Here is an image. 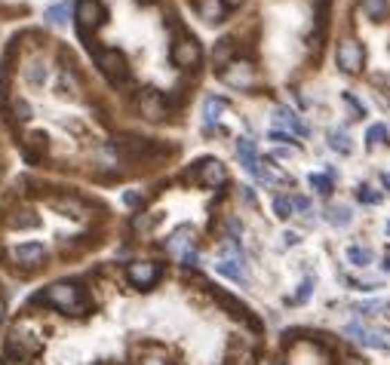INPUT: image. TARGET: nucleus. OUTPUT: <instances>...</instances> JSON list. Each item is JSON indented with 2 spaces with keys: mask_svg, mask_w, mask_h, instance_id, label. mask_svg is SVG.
I'll use <instances>...</instances> for the list:
<instances>
[{
  "mask_svg": "<svg viewBox=\"0 0 390 365\" xmlns=\"http://www.w3.org/2000/svg\"><path fill=\"white\" fill-rule=\"evenodd\" d=\"M197 10H200V16L206 21H212V25L228 16V3H224V0H200V3H197Z\"/></svg>",
  "mask_w": 390,
  "mask_h": 365,
  "instance_id": "nucleus-14",
  "label": "nucleus"
},
{
  "mask_svg": "<svg viewBox=\"0 0 390 365\" xmlns=\"http://www.w3.org/2000/svg\"><path fill=\"white\" fill-rule=\"evenodd\" d=\"M274 126H276V129H286L289 135H301V139H308V135H310V129L304 126L286 105H280V107L274 111Z\"/></svg>",
  "mask_w": 390,
  "mask_h": 365,
  "instance_id": "nucleus-10",
  "label": "nucleus"
},
{
  "mask_svg": "<svg viewBox=\"0 0 390 365\" xmlns=\"http://www.w3.org/2000/svg\"><path fill=\"white\" fill-rule=\"evenodd\" d=\"M335 59H338V68L344 74H360L366 64V49L357 37H342L338 40V49H335Z\"/></svg>",
  "mask_w": 390,
  "mask_h": 365,
  "instance_id": "nucleus-1",
  "label": "nucleus"
},
{
  "mask_svg": "<svg viewBox=\"0 0 390 365\" xmlns=\"http://www.w3.org/2000/svg\"><path fill=\"white\" fill-rule=\"evenodd\" d=\"M98 68H102V74L108 77L111 83H120L126 80V74H130V64H126V55L117 53V49H102V53L96 55Z\"/></svg>",
  "mask_w": 390,
  "mask_h": 365,
  "instance_id": "nucleus-4",
  "label": "nucleus"
},
{
  "mask_svg": "<svg viewBox=\"0 0 390 365\" xmlns=\"http://www.w3.org/2000/svg\"><path fill=\"white\" fill-rule=\"evenodd\" d=\"M310 184H314L317 193H323V197H329L332 193V181L329 178H323V175H310Z\"/></svg>",
  "mask_w": 390,
  "mask_h": 365,
  "instance_id": "nucleus-28",
  "label": "nucleus"
},
{
  "mask_svg": "<svg viewBox=\"0 0 390 365\" xmlns=\"http://www.w3.org/2000/svg\"><path fill=\"white\" fill-rule=\"evenodd\" d=\"M243 199H246V203H252V206H255V203H258V199H255V193H252L249 188H243Z\"/></svg>",
  "mask_w": 390,
  "mask_h": 365,
  "instance_id": "nucleus-39",
  "label": "nucleus"
},
{
  "mask_svg": "<svg viewBox=\"0 0 390 365\" xmlns=\"http://www.w3.org/2000/svg\"><path fill=\"white\" fill-rule=\"evenodd\" d=\"M344 335L347 338H353L357 344H363V347H372V350H390V335L384 328H372L366 326V322L353 319L344 326Z\"/></svg>",
  "mask_w": 390,
  "mask_h": 365,
  "instance_id": "nucleus-2",
  "label": "nucleus"
},
{
  "mask_svg": "<svg viewBox=\"0 0 390 365\" xmlns=\"http://www.w3.org/2000/svg\"><path fill=\"white\" fill-rule=\"evenodd\" d=\"M12 258H16V264H22V267H40L46 258V249L40 246V242H22V246H16V252H12Z\"/></svg>",
  "mask_w": 390,
  "mask_h": 365,
  "instance_id": "nucleus-12",
  "label": "nucleus"
},
{
  "mask_svg": "<svg viewBox=\"0 0 390 365\" xmlns=\"http://www.w3.org/2000/svg\"><path fill=\"white\" fill-rule=\"evenodd\" d=\"M166 249L172 252L175 258H181L184 252H190L194 249V236H190V227H181V231L172 233V240L166 242Z\"/></svg>",
  "mask_w": 390,
  "mask_h": 365,
  "instance_id": "nucleus-15",
  "label": "nucleus"
},
{
  "mask_svg": "<svg viewBox=\"0 0 390 365\" xmlns=\"http://www.w3.org/2000/svg\"><path fill=\"white\" fill-rule=\"evenodd\" d=\"M12 114H16L19 120H31V105H28V102H16V105H12Z\"/></svg>",
  "mask_w": 390,
  "mask_h": 365,
  "instance_id": "nucleus-30",
  "label": "nucleus"
},
{
  "mask_svg": "<svg viewBox=\"0 0 390 365\" xmlns=\"http://www.w3.org/2000/svg\"><path fill=\"white\" fill-rule=\"evenodd\" d=\"M233 62V40H218V46H215V64H228Z\"/></svg>",
  "mask_w": 390,
  "mask_h": 365,
  "instance_id": "nucleus-24",
  "label": "nucleus"
},
{
  "mask_svg": "<svg viewBox=\"0 0 390 365\" xmlns=\"http://www.w3.org/2000/svg\"><path fill=\"white\" fill-rule=\"evenodd\" d=\"M44 301H49L53 307H59V310L65 313H80L83 304H80V289H77L74 283H53L46 289Z\"/></svg>",
  "mask_w": 390,
  "mask_h": 365,
  "instance_id": "nucleus-3",
  "label": "nucleus"
},
{
  "mask_svg": "<svg viewBox=\"0 0 390 365\" xmlns=\"http://www.w3.org/2000/svg\"><path fill=\"white\" fill-rule=\"evenodd\" d=\"M329 145L338 150V154H353V141L351 135L344 132V129H335V132H329Z\"/></svg>",
  "mask_w": 390,
  "mask_h": 365,
  "instance_id": "nucleus-22",
  "label": "nucleus"
},
{
  "mask_svg": "<svg viewBox=\"0 0 390 365\" xmlns=\"http://www.w3.org/2000/svg\"><path fill=\"white\" fill-rule=\"evenodd\" d=\"M102 19H105V10L98 0H80V3H77V25H80V31L98 28Z\"/></svg>",
  "mask_w": 390,
  "mask_h": 365,
  "instance_id": "nucleus-8",
  "label": "nucleus"
},
{
  "mask_svg": "<svg viewBox=\"0 0 390 365\" xmlns=\"http://www.w3.org/2000/svg\"><path fill=\"white\" fill-rule=\"evenodd\" d=\"M360 199H363V203H381V193L372 190V188H363L360 190Z\"/></svg>",
  "mask_w": 390,
  "mask_h": 365,
  "instance_id": "nucleus-31",
  "label": "nucleus"
},
{
  "mask_svg": "<svg viewBox=\"0 0 390 365\" xmlns=\"http://www.w3.org/2000/svg\"><path fill=\"white\" fill-rule=\"evenodd\" d=\"M274 212H276V218H292V199L274 197Z\"/></svg>",
  "mask_w": 390,
  "mask_h": 365,
  "instance_id": "nucleus-27",
  "label": "nucleus"
},
{
  "mask_svg": "<svg viewBox=\"0 0 390 365\" xmlns=\"http://www.w3.org/2000/svg\"><path fill=\"white\" fill-rule=\"evenodd\" d=\"M351 218H353V212L347 209V206H329V209H326V221H329V224H335V227H344V224H351Z\"/></svg>",
  "mask_w": 390,
  "mask_h": 365,
  "instance_id": "nucleus-18",
  "label": "nucleus"
},
{
  "mask_svg": "<svg viewBox=\"0 0 390 365\" xmlns=\"http://www.w3.org/2000/svg\"><path fill=\"white\" fill-rule=\"evenodd\" d=\"M347 261H351L353 267H369L375 258H372V252H369L366 246H347Z\"/></svg>",
  "mask_w": 390,
  "mask_h": 365,
  "instance_id": "nucleus-19",
  "label": "nucleus"
},
{
  "mask_svg": "<svg viewBox=\"0 0 390 365\" xmlns=\"http://www.w3.org/2000/svg\"><path fill=\"white\" fill-rule=\"evenodd\" d=\"M3 365H25V362H3Z\"/></svg>",
  "mask_w": 390,
  "mask_h": 365,
  "instance_id": "nucleus-45",
  "label": "nucleus"
},
{
  "mask_svg": "<svg viewBox=\"0 0 390 365\" xmlns=\"http://www.w3.org/2000/svg\"><path fill=\"white\" fill-rule=\"evenodd\" d=\"M46 21L49 25H65L68 21V3H59L53 10H46Z\"/></svg>",
  "mask_w": 390,
  "mask_h": 365,
  "instance_id": "nucleus-26",
  "label": "nucleus"
},
{
  "mask_svg": "<svg viewBox=\"0 0 390 365\" xmlns=\"http://www.w3.org/2000/svg\"><path fill=\"white\" fill-rule=\"evenodd\" d=\"M387 233H390V221H387Z\"/></svg>",
  "mask_w": 390,
  "mask_h": 365,
  "instance_id": "nucleus-46",
  "label": "nucleus"
},
{
  "mask_svg": "<svg viewBox=\"0 0 390 365\" xmlns=\"http://www.w3.org/2000/svg\"><path fill=\"white\" fill-rule=\"evenodd\" d=\"M384 184H387V190H390V172H387V175H384Z\"/></svg>",
  "mask_w": 390,
  "mask_h": 365,
  "instance_id": "nucleus-43",
  "label": "nucleus"
},
{
  "mask_svg": "<svg viewBox=\"0 0 390 365\" xmlns=\"http://www.w3.org/2000/svg\"><path fill=\"white\" fill-rule=\"evenodd\" d=\"M141 365H166V359H163V356H148Z\"/></svg>",
  "mask_w": 390,
  "mask_h": 365,
  "instance_id": "nucleus-38",
  "label": "nucleus"
},
{
  "mask_svg": "<svg viewBox=\"0 0 390 365\" xmlns=\"http://www.w3.org/2000/svg\"><path fill=\"white\" fill-rule=\"evenodd\" d=\"M222 80L228 83V86H233V89H249V86L255 83L252 62H246V59L228 62V68H222Z\"/></svg>",
  "mask_w": 390,
  "mask_h": 365,
  "instance_id": "nucleus-5",
  "label": "nucleus"
},
{
  "mask_svg": "<svg viewBox=\"0 0 390 365\" xmlns=\"http://www.w3.org/2000/svg\"><path fill=\"white\" fill-rule=\"evenodd\" d=\"M384 270H390V252L384 255Z\"/></svg>",
  "mask_w": 390,
  "mask_h": 365,
  "instance_id": "nucleus-42",
  "label": "nucleus"
},
{
  "mask_svg": "<svg viewBox=\"0 0 390 365\" xmlns=\"http://www.w3.org/2000/svg\"><path fill=\"white\" fill-rule=\"evenodd\" d=\"M123 203H126V206H139V193H132V190L123 193Z\"/></svg>",
  "mask_w": 390,
  "mask_h": 365,
  "instance_id": "nucleus-37",
  "label": "nucleus"
},
{
  "mask_svg": "<svg viewBox=\"0 0 390 365\" xmlns=\"http://www.w3.org/2000/svg\"><path fill=\"white\" fill-rule=\"evenodd\" d=\"M342 365H369L366 359H360V356H344Z\"/></svg>",
  "mask_w": 390,
  "mask_h": 365,
  "instance_id": "nucleus-36",
  "label": "nucleus"
},
{
  "mask_svg": "<svg viewBox=\"0 0 390 365\" xmlns=\"http://www.w3.org/2000/svg\"><path fill=\"white\" fill-rule=\"evenodd\" d=\"M215 270H218L222 276H231V279H237V283H246L243 261H237V258H222V261L215 264Z\"/></svg>",
  "mask_w": 390,
  "mask_h": 365,
  "instance_id": "nucleus-17",
  "label": "nucleus"
},
{
  "mask_svg": "<svg viewBox=\"0 0 390 365\" xmlns=\"http://www.w3.org/2000/svg\"><path fill=\"white\" fill-rule=\"evenodd\" d=\"M126 274H130V283H132V285H139V289H148V285L157 283L160 264H154V261H132Z\"/></svg>",
  "mask_w": 390,
  "mask_h": 365,
  "instance_id": "nucleus-7",
  "label": "nucleus"
},
{
  "mask_svg": "<svg viewBox=\"0 0 390 365\" xmlns=\"http://www.w3.org/2000/svg\"><path fill=\"white\" fill-rule=\"evenodd\" d=\"M292 212H310V199L308 197H295L292 199Z\"/></svg>",
  "mask_w": 390,
  "mask_h": 365,
  "instance_id": "nucleus-34",
  "label": "nucleus"
},
{
  "mask_svg": "<svg viewBox=\"0 0 390 365\" xmlns=\"http://www.w3.org/2000/svg\"><path fill=\"white\" fill-rule=\"evenodd\" d=\"M0 319H3V301H0Z\"/></svg>",
  "mask_w": 390,
  "mask_h": 365,
  "instance_id": "nucleus-44",
  "label": "nucleus"
},
{
  "mask_svg": "<svg viewBox=\"0 0 390 365\" xmlns=\"http://www.w3.org/2000/svg\"><path fill=\"white\" fill-rule=\"evenodd\" d=\"M228 227H231V236H233V240H237V236H240V231H243V224H240L237 218H231V221H228Z\"/></svg>",
  "mask_w": 390,
  "mask_h": 365,
  "instance_id": "nucleus-35",
  "label": "nucleus"
},
{
  "mask_svg": "<svg viewBox=\"0 0 390 365\" xmlns=\"http://www.w3.org/2000/svg\"><path fill=\"white\" fill-rule=\"evenodd\" d=\"M283 236H286V242H289V246H295V242H299V236H295L292 231H289V233H283Z\"/></svg>",
  "mask_w": 390,
  "mask_h": 365,
  "instance_id": "nucleus-41",
  "label": "nucleus"
},
{
  "mask_svg": "<svg viewBox=\"0 0 390 365\" xmlns=\"http://www.w3.org/2000/svg\"><path fill=\"white\" fill-rule=\"evenodd\" d=\"M139 111L145 114L148 120H163L166 117V98H163L157 89H145L139 96Z\"/></svg>",
  "mask_w": 390,
  "mask_h": 365,
  "instance_id": "nucleus-9",
  "label": "nucleus"
},
{
  "mask_svg": "<svg viewBox=\"0 0 390 365\" xmlns=\"http://www.w3.org/2000/svg\"><path fill=\"white\" fill-rule=\"evenodd\" d=\"M271 139L276 141V145H286V141H292V135H289L286 129H276V126H274V129H271Z\"/></svg>",
  "mask_w": 390,
  "mask_h": 365,
  "instance_id": "nucleus-32",
  "label": "nucleus"
},
{
  "mask_svg": "<svg viewBox=\"0 0 390 365\" xmlns=\"http://www.w3.org/2000/svg\"><path fill=\"white\" fill-rule=\"evenodd\" d=\"M224 181H228V169H224V163L212 160V157L200 163V184L203 188H222Z\"/></svg>",
  "mask_w": 390,
  "mask_h": 365,
  "instance_id": "nucleus-11",
  "label": "nucleus"
},
{
  "mask_svg": "<svg viewBox=\"0 0 390 365\" xmlns=\"http://www.w3.org/2000/svg\"><path fill=\"white\" fill-rule=\"evenodd\" d=\"M387 126L384 123H375V126H369V132H366V145L369 148H375V145H387Z\"/></svg>",
  "mask_w": 390,
  "mask_h": 365,
  "instance_id": "nucleus-23",
  "label": "nucleus"
},
{
  "mask_svg": "<svg viewBox=\"0 0 390 365\" xmlns=\"http://www.w3.org/2000/svg\"><path fill=\"white\" fill-rule=\"evenodd\" d=\"M224 111H228V102H224V98L209 96L206 102H203V123H206V126H215L218 117H222Z\"/></svg>",
  "mask_w": 390,
  "mask_h": 365,
  "instance_id": "nucleus-16",
  "label": "nucleus"
},
{
  "mask_svg": "<svg viewBox=\"0 0 390 365\" xmlns=\"http://www.w3.org/2000/svg\"><path fill=\"white\" fill-rule=\"evenodd\" d=\"M237 154H240V163H243V169L249 172V175L261 178V163H258V157H255V141H252V139H240V141H237Z\"/></svg>",
  "mask_w": 390,
  "mask_h": 365,
  "instance_id": "nucleus-13",
  "label": "nucleus"
},
{
  "mask_svg": "<svg viewBox=\"0 0 390 365\" xmlns=\"http://www.w3.org/2000/svg\"><path fill=\"white\" fill-rule=\"evenodd\" d=\"M25 77H28V83H34V86H44V80H46V68L40 62H31L25 68Z\"/></svg>",
  "mask_w": 390,
  "mask_h": 365,
  "instance_id": "nucleus-25",
  "label": "nucleus"
},
{
  "mask_svg": "<svg viewBox=\"0 0 390 365\" xmlns=\"http://www.w3.org/2000/svg\"><path fill=\"white\" fill-rule=\"evenodd\" d=\"M289 154H292V148H276L274 150V157H289Z\"/></svg>",
  "mask_w": 390,
  "mask_h": 365,
  "instance_id": "nucleus-40",
  "label": "nucleus"
},
{
  "mask_svg": "<svg viewBox=\"0 0 390 365\" xmlns=\"http://www.w3.org/2000/svg\"><path fill=\"white\" fill-rule=\"evenodd\" d=\"M203 59V49H200V43H197L194 37H181V40H175V46H172V62L179 64V68H197Z\"/></svg>",
  "mask_w": 390,
  "mask_h": 365,
  "instance_id": "nucleus-6",
  "label": "nucleus"
},
{
  "mask_svg": "<svg viewBox=\"0 0 390 365\" xmlns=\"http://www.w3.org/2000/svg\"><path fill=\"white\" fill-rule=\"evenodd\" d=\"M353 310H357L360 317H378V313H390V301H363V304H357Z\"/></svg>",
  "mask_w": 390,
  "mask_h": 365,
  "instance_id": "nucleus-20",
  "label": "nucleus"
},
{
  "mask_svg": "<svg viewBox=\"0 0 390 365\" xmlns=\"http://www.w3.org/2000/svg\"><path fill=\"white\" fill-rule=\"evenodd\" d=\"M363 12L372 21H384L387 19V0H363Z\"/></svg>",
  "mask_w": 390,
  "mask_h": 365,
  "instance_id": "nucleus-21",
  "label": "nucleus"
},
{
  "mask_svg": "<svg viewBox=\"0 0 390 365\" xmlns=\"http://www.w3.org/2000/svg\"><path fill=\"white\" fill-rule=\"evenodd\" d=\"M344 105H347V107H351V111H353V120H360V117H363V114H366V111H363V105H360L357 98L351 96V92H344Z\"/></svg>",
  "mask_w": 390,
  "mask_h": 365,
  "instance_id": "nucleus-29",
  "label": "nucleus"
},
{
  "mask_svg": "<svg viewBox=\"0 0 390 365\" xmlns=\"http://www.w3.org/2000/svg\"><path fill=\"white\" fill-rule=\"evenodd\" d=\"M310 292H314V283H310V279H304V283L299 285V295H295V301H308Z\"/></svg>",
  "mask_w": 390,
  "mask_h": 365,
  "instance_id": "nucleus-33",
  "label": "nucleus"
}]
</instances>
